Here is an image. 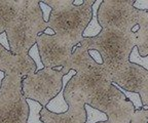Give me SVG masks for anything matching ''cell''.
I'll use <instances>...</instances> for the list:
<instances>
[{
    "mask_svg": "<svg viewBox=\"0 0 148 123\" xmlns=\"http://www.w3.org/2000/svg\"><path fill=\"white\" fill-rule=\"evenodd\" d=\"M51 7L49 28L55 34L76 46L82 40V33L92 20V6L95 0H84L81 6H75L73 0H41Z\"/></svg>",
    "mask_w": 148,
    "mask_h": 123,
    "instance_id": "6da1fadb",
    "label": "cell"
},
{
    "mask_svg": "<svg viewBox=\"0 0 148 123\" xmlns=\"http://www.w3.org/2000/svg\"><path fill=\"white\" fill-rule=\"evenodd\" d=\"M79 45L88 50L99 51L103 58V66L112 75L130 63V54L137 45V35L103 29L97 37L82 38Z\"/></svg>",
    "mask_w": 148,
    "mask_h": 123,
    "instance_id": "7a4b0ae2",
    "label": "cell"
},
{
    "mask_svg": "<svg viewBox=\"0 0 148 123\" xmlns=\"http://www.w3.org/2000/svg\"><path fill=\"white\" fill-rule=\"evenodd\" d=\"M40 0H25L16 19L6 29L10 51L12 54H28L36 44V38L49 28L42 18Z\"/></svg>",
    "mask_w": 148,
    "mask_h": 123,
    "instance_id": "3957f363",
    "label": "cell"
},
{
    "mask_svg": "<svg viewBox=\"0 0 148 123\" xmlns=\"http://www.w3.org/2000/svg\"><path fill=\"white\" fill-rule=\"evenodd\" d=\"M24 78L14 71L5 73L0 87V123H27L29 106L22 91Z\"/></svg>",
    "mask_w": 148,
    "mask_h": 123,
    "instance_id": "277c9868",
    "label": "cell"
},
{
    "mask_svg": "<svg viewBox=\"0 0 148 123\" xmlns=\"http://www.w3.org/2000/svg\"><path fill=\"white\" fill-rule=\"evenodd\" d=\"M86 104L103 112L108 117V123H131L135 113L132 103L118 90L112 82L105 84L94 94L84 99Z\"/></svg>",
    "mask_w": 148,
    "mask_h": 123,
    "instance_id": "5b68a950",
    "label": "cell"
},
{
    "mask_svg": "<svg viewBox=\"0 0 148 123\" xmlns=\"http://www.w3.org/2000/svg\"><path fill=\"white\" fill-rule=\"evenodd\" d=\"M135 0H103L98 10V20L103 29L132 33L141 21L142 10L134 7Z\"/></svg>",
    "mask_w": 148,
    "mask_h": 123,
    "instance_id": "8992f818",
    "label": "cell"
},
{
    "mask_svg": "<svg viewBox=\"0 0 148 123\" xmlns=\"http://www.w3.org/2000/svg\"><path fill=\"white\" fill-rule=\"evenodd\" d=\"M68 74L64 69L56 71L51 68H43L35 74L23 79V94L26 99L36 101L42 107H46L62 89V79Z\"/></svg>",
    "mask_w": 148,
    "mask_h": 123,
    "instance_id": "52a82bcc",
    "label": "cell"
},
{
    "mask_svg": "<svg viewBox=\"0 0 148 123\" xmlns=\"http://www.w3.org/2000/svg\"><path fill=\"white\" fill-rule=\"evenodd\" d=\"M40 58L44 68L66 67L73 52V46L69 42L61 39L57 35L39 34L36 38Z\"/></svg>",
    "mask_w": 148,
    "mask_h": 123,
    "instance_id": "ba28073f",
    "label": "cell"
},
{
    "mask_svg": "<svg viewBox=\"0 0 148 123\" xmlns=\"http://www.w3.org/2000/svg\"><path fill=\"white\" fill-rule=\"evenodd\" d=\"M109 82L112 80L108 70L103 65H97L83 72L76 73L68 82L65 92L77 93L86 99Z\"/></svg>",
    "mask_w": 148,
    "mask_h": 123,
    "instance_id": "9c48e42d",
    "label": "cell"
},
{
    "mask_svg": "<svg viewBox=\"0 0 148 123\" xmlns=\"http://www.w3.org/2000/svg\"><path fill=\"white\" fill-rule=\"evenodd\" d=\"M64 98L69 106L67 112L61 114L51 113L45 107L40 112L43 123H86V101L82 95L73 92H64Z\"/></svg>",
    "mask_w": 148,
    "mask_h": 123,
    "instance_id": "30bf717a",
    "label": "cell"
},
{
    "mask_svg": "<svg viewBox=\"0 0 148 123\" xmlns=\"http://www.w3.org/2000/svg\"><path fill=\"white\" fill-rule=\"evenodd\" d=\"M111 80L123 89L139 93L148 81V71L141 66L130 62L111 75Z\"/></svg>",
    "mask_w": 148,
    "mask_h": 123,
    "instance_id": "8fae6325",
    "label": "cell"
},
{
    "mask_svg": "<svg viewBox=\"0 0 148 123\" xmlns=\"http://www.w3.org/2000/svg\"><path fill=\"white\" fill-rule=\"evenodd\" d=\"M25 0H0V34L16 19Z\"/></svg>",
    "mask_w": 148,
    "mask_h": 123,
    "instance_id": "7c38bea8",
    "label": "cell"
},
{
    "mask_svg": "<svg viewBox=\"0 0 148 123\" xmlns=\"http://www.w3.org/2000/svg\"><path fill=\"white\" fill-rule=\"evenodd\" d=\"M75 75H76V72H75L74 70H70L69 73L63 77L62 89H61L60 92L58 93V95H57L55 99H53L45 107L49 112L56 113V114H61V113H65V112L68 111L69 106H68V104L66 103V101H65L64 92H65V89H66V86H67L68 82H69L72 79V77L75 76Z\"/></svg>",
    "mask_w": 148,
    "mask_h": 123,
    "instance_id": "4fadbf2b",
    "label": "cell"
},
{
    "mask_svg": "<svg viewBox=\"0 0 148 123\" xmlns=\"http://www.w3.org/2000/svg\"><path fill=\"white\" fill-rule=\"evenodd\" d=\"M103 2V0H95V3L92 6V20L90 21L88 25L86 26V30L82 33L83 38H94L102 32L103 28L100 26L99 20H98V10Z\"/></svg>",
    "mask_w": 148,
    "mask_h": 123,
    "instance_id": "5bb4252c",
    "label": "cell"
},
{
    "mask_svg": "<svg viewBox=\"0 0 148 123\" xmlns=\"http://www.w3.org/2000/svg\"><path fill=\"white\" fill-rule=\"evenodd\" d=\"M140 29L136 33L137 35V45L139 54L141 56H148V23L142 20L139 23Z\"/></svg>",
    "mask_w": 148,
    "mask_h": 123,
    "instance_id": "9a60e30c",
    "label": "cell"
},
{
    "mask_svg": "<svg viewBox=\"0 0 148 123\" xmlns=\"http://www.w3.org/2000/svg\"><path fill=\"white\" fill-rule=\"evenodd\" d=\"M16 54H12V51L6 50L0 44V71L4 73L12 72L14 70Z\"/></svg>",
    "mask_w": 148,
    "mask_h": 123,
    "instance_id": "2e32d148",
    "label": "cell"
},
{
    "mask_svg": "<svg viewBox=\"0 0 148 123\" xmlns=\"http://www.w3.org/2000/svg\"><path fill=\"white\" fill-rule=\"evenodd\" d=\"M26 101L29 106V116L27 119V123H43L40 118V112L43 107L36 101L30 99H26Z\"/></svg>",
    "mask_w": 148,
    "mask_h": 123,
    "instance_id": "e0dca14e",
    "label": "cell"
},
{
    "mask_svg": "<svg viewBox=\"0 0 148 123\" xmlns=\"http://www.w3.org/2000/svg\"><path fill=\"white\" fill-rule=\"evenodd\" d=\"M86 113V123H98V122H105L108 120V117L105 113L99 111L97 109H94L90 105L86 104L84 106Z\"/></svg>",
    "mask_w": 148,
    "mask_h": 123,
    "instance_id": "ac0fdd59",
    "label": "cell"
},
{
    "mask_svg": "<svg viewBox=\"0 0 148 123\" xmlns=\"http://www.w3.org/2000/svg\"><path fill=\"white\" fill-rule=\"evenodd\" d=\"M112 84L115 86L118 90H120L123 94H125V96L127 98V100H129L130 102L134 105L135 110H136V111L141 110L142 108H143L142 100H141V98H140V94H139L138 92H132V91H127V90H125V89H123L121 87H119L116 83H114V82H112Z\"/></svg>",
    "mask_w": 148,
    "mask_h": 123,
    "instance_id": "d6986e66",
    "label": "cell"
},
{
    "mask_svg": "<svg viewBox=\"0 0 148 123\" xmlns=\"http://www.w3.org/2000/svg\"><path fill=\"white\" fill-rule=\"evenodd\" d=\"M130 62L133 64H136V65L141 66L142 68H144V69L148 71V56H140L137 46H135L133 48L132 52L130 54Z\"/></svg>",
    "mask_w": 148,
    "mask_h": 123,
    "instance_id": "ffe728a7",
    "label": "cell"
},
{
    "mask_svg": "<svg viewBox=\"0 0 148 123\" xmlns=\"http://www.w3.org/2000/svg\"><path fill=\"white\" fill-rule=\"evenodd\" d=\"M28 56H30L33 60H34L35 65H36V72L40 71L44 68L43 64L41 62V58H40V54H39V49H38V46L37 44H34L31 49L28 51Z\"/></svg>",
    "mask_w": 148,
    "mask_h": 123,
    "instance_id": "44dd1931",
    "label": "cell"
},
{
    "mask_svg": "<svg viewBox=\"0 0 148 123\" xmlns=\"http://www.w3.org/2000/svg\"><path fill=\"white\" fill-rule=\"evenodd\" d=\"M39 6H40V10L42 12V18H43V21L45 23H49V18H51V7L49 5L45 4L43 1L40 0L39 2Z\"/></svg>",
    "mask_w": 148,
    "mask_h": 123,
    "instance_id": "7402d4cb",
    "label": "cell"
},
{
    "mask_svg": "<svg viewBox=\"0 0 148 123\" xmlns=\"http://www.w3.org/2000/svg\"><path fill=\"white\" fill-rule=\"evenodd\" d=\"M131 123H147V119H146V117H145L143 109L135 111L134 115L132 116V121H131Z\"/></svg>",
    "mask_w": 148,
    "mask_h": 123,
    "instance_id": "603a6c76",
    "label": "cell"
},
{
    "mask_svg": "<svg viewBox=\"0 0 148 123\" xmlns=\"http://www.w3.org/2000/svg\"><path fill=\"white\" fill-rule=\"evenodd\" d=\"M139 94H140V98L142 100L143 106H148V81L144 84L141 90L139 91Z\"/></svg>",
    "mask_w": 148,
    "mask_h": 123,
    "instance_id": "cb8c5ba5",
    "label": "cell"
},
{
    "mask_svg": "<svg viewBox=\"0 0 148 123\" xmlns=\"http://www.w3.org/2000/svg\"><path fill=\"white\" fill-rule=\"evenodd\" d=\"M134 7L138 10L148 12V0H135Z\"/></svg>",
    "mask_w": 148,
    "mask_h": 123,
    "instance_id": "d4e9b609",
    "label": "cell"
},
{
    "mask_svg": "<svg viewBox=\"0 0 148 123\" xmlns=\"http://www.w3.org/2000/svg\"><path fill=\"white\" fill-rule=\"evenodd\" d=\"M88 54L90 56L95 60L96 63L99 64V65H103V58H102L101 54L98 50H95V49H90L88 50Z\"/></svg>",
    "mask_w": 148,
    "mask_h": 123,
    "instance_id": "484cf974",
    "label": "cell"
},
{
    "mask_svg": "<svg viewBox=\"0 0 148 123\" xmlns=\"http://www.w3.org/2000/svg\"><path fill=\"white\" fill-rule=\"evenodd\" d=\"M0 44L2 45L6 50L10 51V45H9L8 37H7L6 32H3L0 34Z\"/></svg>",
    "mask_w": 148,
    "mask_h": 123,
    "instance_id": "4316f807",
    "label": "cell"
},
{
    "mask_svg": "<svg viewBox=\"0 0 148 123\" xmlns=\"http://www.w3.org/2000/svg\"><path fill=\"white\" fill-rule=\"evenodd\" d=\"M84 2V0H73V4L75 6H81Z\"/></svg>",
    "mask_w": 148,
    "mask_h": 123,
    "instance_id": "83f0119b",
    "label": "cell"
},
{
    "mask_svg": "<svg viewBox=\"0 0 148 123\" xmlns=\"http://www.w3.org/2000/svg\"><path fill=\"white\" fill-rule=\"evenodd\" d=\"M43 34L51 35V36H53V35H55V32H53V30H51V28H47V29H46V30L43 32Z\"/></svg>",
    "mask_w": 148,
    "mask_h": 123,
    "instance_id": "f1b7e54d",
    "label": "cell"
},
{
    "mask_svg": "<svg viewBox=\"0 0 148 123\" xmlns=\"http://www.w3.org/2000/svg\"><path fill=\"white\" fill-rule=\"evenodd\" d=\"M142 20H144V21L148 23V12H143V14H142Z\"/></svg>",
    "mask_w": 148,
    "mask_h": 123,
    "instance_id": "f546056e",
    "label": "cell"
},
{
    "mask_svg": "<svg viewBox=\"0 0 148 123\" xmlns=\"http://www.w3.org/2000/svg\"><path fill=\"white\" fill-rule=\"evenodd\" d=\"M5 77V73L2 72V71H0V87H1V84H2V80L4 79Z\"/></svg>",
    "mask_w": 148,
    "mask_h": 123,
    "instance_id": "4dcf8cb0",
    "label": "cell"
},
{
    "mask_svg": "<svg viewBox=\"0 0 148 123\" xmlns=\"http://www.w3.org/2000/svg\"><path fill=\"white\" fill-rule=\"evenodd\" d=\"M144 114H145V117H146V119H147V123H148V110H144Z\"/></svg>",
    "mask_w": 148,
    "mask_h": 123,
    "instance_id": "1f68e13d",
    "label": "cell"
},
{
    "mask_svg": "<svg viewBox=\"0 0 148 123\" xmlns=\"http://www.w3.org/2000/svg\"><path fill=\"white\" fill-rule=\"evenodd\" d=\"M53 69H55L56 71H61V70L63 69V67H56V68H53Z\"/></svg>",
    "mask_w": 148,
    "mask_h": 123,
    "instance_id": "d6a6232c",
    "label": "cell"
},
{
    "mask_svg": "<svg viewBox=\"0 0 148 123\" xmlns=\"http://www.w3.org/2000/svg\"><path fill=\"white\" fill-rule=\"evenodd\" d=\"M98 123H108L107 121H105V122H98Z\"/></svg>",
    "mask_w": 148,
    "mask_h": 123,
    "instance_id": "836d02e7",
    "label": "cell"
}]
</instances>
